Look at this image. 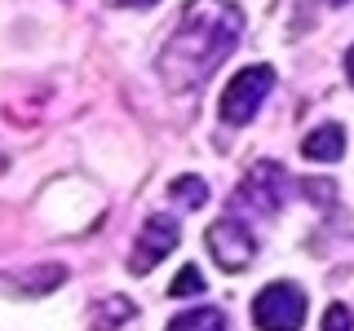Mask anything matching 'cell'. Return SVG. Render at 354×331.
Wrapping results in <instances>:
<instances>
[{
    "label": "cell",
    "mask_w": 354,
    "mask_h": 331,
    "mask_svg": "<svg viewBox=\"0 0 354 331\" xmlns=\"http://www.w3.org/2000/svg\"><path fill=\"white\" fill-rule=\"evenodd\" d=\"M243 9L235 0H186L169 44L160 49V80L173 93H191L235 53Z\"/></svg>",
    "instance_id": "1"
},
{
    "label": "cell",
    "mask_w": 354,
    "mask_h": 331,
    "mask_svg": "<svg viewBox=\"0 0 354 331\" xmlns=\"http://www.w3.org/2000/svg\"><path fill=\"white\" fill-rule=\"evenodd\" d=\"M252 323L257 331H301L306 323V292L297 283H270L252 301Z\"/></svg>",
    "instance_id": "2"
},
{
    "label": "cell",
    "mask_w": 354,
    "mask_h": 331,
    "mask_svg": "<svg viewBox=\"0 0 354 331\" xmlns=\"http://www.w3.org/2000/svg\"><path fill=\"white\" fill-rule=\"evenodd\" d=\"M235 203L252 208V212H261V217H274L288 203V168L274 163V159L252 163V168L243 172L239 190H235Z\"/></svg>",
    "instance_id": "3"
},
{
    "label": "cell",
    "mask_w": 354,
    "mask_h": 331,
    "mask_svg": "<svg viewBox=\"0 0 354 331\" xmlns=\"http://www.w3.org/2000/svg\"><path fill=\"white\" fill-rule=\"evenodd\" d=\"M270 88H274V71L266 62L239 71L235 80L226 84V93H221V119H226V124H248V119L257 115V106L266 102Z\"/></svg>",
    "instance_id": "4"
},
{
    "label": "cell",
    "mask_w": 354,
    "mask_h": 331,
    "mask_svg": "<svg viewBox=\"0 0 354 331\" xmlns=\"http://www.w3.org/2000/svg\"><path fill=\"white\" fill-rule=\"evenodd\" d=\"M208 252H213V261L221 265L226 274H239V270H248L252 257H257V239H252V230L243 225L239 217H221L208 225Z\"/></svg>",
    "instance_id": "5"
},
{
    "label": "cell",
    "mask_w": 354,
    "mask_h": 331,
    "mask_svg": "<svg viewBox=\"0 0 354 331\" xmlns=\"http://www.w3.org/2000/svg\"><path fill=\"white\" fill-rule=\"evenodd\" d=\"M177 239H182V225H177V217H169V212H151L147 221H142L138 243H133V252H129V274H151L155 265H160V261L177 248Z\"/></svg>",
    "instance_id": "6"
},
{
    "label": "cell",
    "mask_w": 354,
    "mask_h": 331,
    "mask_svg": "<svg viewBox=\"0 0 354 331\" xmlns=\"http://www.w3.org/2000/svg\"><path fill=\"white\" fill-rule=\"evenodd\" d=\"M71 279L62 261H44V265H31V270H0V292L5 296H49Z\"/></svg>",
    "instance_id": "7"
},
{
    "label": "cell",
    "mask_w": 354,
    "mask_h": 331,
    "mask_svg": "<svg viewBox=\"0 0 354 331\" xmlns=\"http://www.w3.org/2000/svg\"><path fill=\"white\" fill-rule=\"evenodd\" d=\"M301 154H306L310 163H337L341 154H346V128H341V124L310 128L306 141H301Z\"/></svg>",
    "instance_id": "8"
},
{
    "label": "cell",
    "mask_w": 354,
    "mask_h": 331,
    "mask_svg": "<svg viewBox=\"0 0 354 331\" xmlns=\"http://www.w3.org/2000/svg\"><path fill=\"white\" fill-rule=\"evenodd\" d=\"M133 318H138V305L129 296H106V301L93 305V331H120Z\"/></svg>",
    "instance_id": "9"
},
{
    "label": "cell",
    "mask_w": 354,
    "mask_h": 331,
    "mask_svg": "<svg viewBox=\"0 0 354 331\" xmlns=\"http://www.w3.org/2000/svg\"><path fill=\"white\" fill-rule=\"evenodd\" d=\"M164 331H230V323H226L221 309L204 305V309H186V314H177Z\"/></svg>",
    "instance_id": "10"
},
{
    "label": "cell",
    "mask_w": 354,
    "mask_h": 331,
    "mask_svg": "<svg viewBox=\"0 0 354 331\" xmlns=\"http://www.w3.org/2000/svg\"><path fill=\"white\" fill-rule=\"evenodd\" d=\"M169 194H173V203H182V208H204L208 203V181L204 177H177L169 185Z\"/></svg>",
    "instance_id": "11"
},
{
    "label": "cell",
    "mask_w": 354,
    "mask_h": 331,
    "mask_svg": "<svg viewBox=\"0 0 354 331\" xmlns=\"http://www.w3.org/2000/svg\"><path fill=\"white\" fill-rule=\"evenodd\" d=\"M204 274H199V265H182V274L169 283V296L173 301H186V296H204Z\"/></svg>",
    "instance_id": "12"
},
{
    "label": "cell",
    "mask_w": 354,
    "mask_h": 331,
    "mask_svg": "<svg viewBox=\"0 0 354 331\" xmlns=\"http://www.w3.org/2000/svg\"><path fill=\"white\" fill-rule=\"evenodd\" d=\"M301 190H306L310 203H324V208L332 203V199H337V185H332V177H306Z\"/></svg>",
    "instance_id": "13"
},
{
    "label": "cell",
    "mask_w": 354,
    "mask_h": 331,
    "mask_svg": "<svg viewBox=\"0 0 354 331\" xmlns=\"http://www.w3.org/2000/svg\"><path fill=\"white\" fill-rule=\"evenodd\" d=\"M324 331H354V314H350V305H328V314H324Z\"/></svg>",
    "instance_id": "14"
},
{
    "label": "cell",
    "mask_w": 354,
    "mask_h": 331,
    "mask_svg": "<svg viewBox=\"0 0 354 331\" xmlns=\"http://www.w3.org/2000/svg\"><path fill=\"white\" fill-rule=\"evenodd\" d=\"M115 5H133V9H147V5H155V0H115Z\"/></svg>",
    "instance_id": "15"
},
{
    "label": "cell",
    "mask_w": 354,
    "mask_h": 331,
    "mask_svg": "<svg viewBox=\"0 0 354 331\" xmlns=\"http://www.w3.org/2000/svg\"><path fill=\"white\" fill-rule=\"evenodd\" d=\"M346 75H350V84H354V49L346 53Z\"/></svg>",
    "instance_id": "16"
},
{
    "label": "cell",
    "mask_w": 354,
    "mask_h": 331,
    "mask_svg": "<svg viewBox=\"0 0 354 331\" xmlns=\"http://www.w3.org/2000/svg\"><path fill=\"white\" fill-rule=\"evenodd\" d=\"M328 5H346V0H328Z\"/></svg>",
    "instance_id": "17"
}]
</instances>
